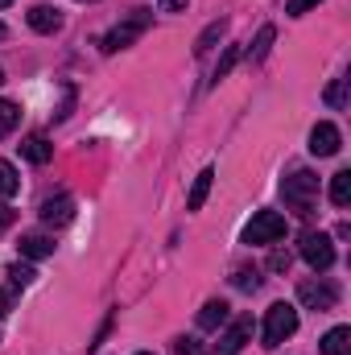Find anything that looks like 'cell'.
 I'll list each match as a JSON object with an SVG mask.
<instances>
[{"label":"cell","mask_w":351,"mask_h":355,"mask_svg":"<svg viewBox=\"0 0 351 355\" xmlns=\"http://www.w3.org/2000/svg\"><path fill=\"white\" fill-rule=\"evenodd\" d=\"M4 227H12V211H8V207H0V232H4Z\"/></svg>","instance_id":"cell-29"},{"label":"cell","mask_w":351,"mask_h":355,"mask_svg":"<svg viewBox=\"0 0 351 355\" xmlns=\"http://www.w3.org/2000/svg\"><path fill=\"white\" fill-rule=\"evenodd\" d=\"M236 289H261V272L257 268H236Z\"/></svg>","instance_id":"cell-22"},{"label":"cell","mask_w":351,"mask_h":355,"mask_svg":"<svg viewBox=\"0 0 351 355\" xmlns=\"http://www.w3.org/2000/svg\"><path fill=\"white\" fill-rule=\"evenodd\" d=\"M228 314H232V310H228V302H207V306L198 310V327H203V331H215V327H223V322H228Z\"/></svg>","instance_id":"cell-14"},{"label":"cell","mask_w":351,"mask_h":355,"mask_svg":"<svg viewBox=\"0 0 351 355\" xmlns=\"http://www.w3.org/2000/svg\"><path fill=\"white\" fill-rule=\"evenodd\" d=\"M174 352H178V355H198L203 347H198L194 339H178V343H174Z\"/></svg>","instance_id":"cell-27"},{"label":"cell","mask_w":351,"mask_h":355,"mask_svg":"<svg viewBox=\"0 0 351 355\" xmlns=\"http://www.w3.org/2000/svg\"><path fill=\"white\" fill-rule=\"evenodd\" d=\"M327 103H331V107H343V103H348V79H335V83L327 87Z\"/></svg>","instance_id":"cell-24"},{"label":"cell","mask_w":351,"mask_h":355,"mask_svg":"<svg viewBox=\"0 0 351 355\" xmlns=\"http://www.w3.org/2000/svg\"><path fill=\"white\" fill-rule=\"evenodd\" d=\"M298 302H302L306 310L327 314V310H335L339 289H335V281H327V277H310V281H302V285H298Z\"/></svg>","instance_id":"cell-4"},{"label":"cell","mask_w":351,"mask_h":355,"mask_svg":"<svg viewBox=\"0 0 351 355\" xmlns=\"http://www.w3.org/2000/svg\"><path fill=\"white\" fill-rule=\"evenodd\" d=\"M29 29L33 33H58L62 29V12L50 8V4H37V8H29Z\"/></svg>","instance_id":"cell-10"},{"label":"cell","mask_w":351,"mask_h":355,"mask_svg":"<svg viewBox=\"0 0 351 355\" xmlns=\"http://www.w3.org/2000/svg\"><path fill=\"white\" fill-rule=\"evenodd\" d=\"M178 8H186V0H162V12H178Z\"/></svg>","instance_id":"cell-28"},{"label":"cell","mask_w":351,"mask_h":355,"mask_svg":"<svg viewBox=\"0 0 351 355\" xmlns=\"http://www.w3.org/2000/svg\"><path fill=\"white\" fill-rule=\"evenodd\" d=\"M285 236V215H277V211H257L252 219H248V227H244V244H277Z\"/></svg>","instance_id":"cell-5"},{"label":"cell","mask_w":351,"mask_h":355,"mask_svg":"<svg viewBox=\"0 0 351 355\" xmlns=\"http://www.w3.org/2000/svg\"><path fill=\"white\" fill-rule=\"evenodd\" d=\"M4 314H8V293L0 289V318H4Z\"/></svg>","instance_id":"cell-30"},{"label":"cell","mask_w":351,"mask_h":355,"mask_svg":"<svg viewBox=\"0 0 351 355\" xmlns=\"http://www.w3.org/2000/svg\"><path fill=\"white\" fill-rule=\"evenodd\" d=\"M4 33H8V29H4V25H0V37H4Z\"/></svg>","instance_id":"cell-32"},{"label":"cell","mask_w":351,"mask_h":355,"mask_svg":"<svg viewBox=\"0 0 351 355\" xmlns=\"http://www.w3.org/2000/svg\"><path fill=\"white\" fill-rule=\"evenodd\" d=\"M323 355H351V331L348 327L327 331V339H323Z\"/></svg>","instance_id":"cell-15"},{"label":"cell","mask_w":351,"mask_h":355,"mask_svg":"<svg viewBox=\"0 0 351 355\" xmlns=\"http://www.w3.org/2000/svg\"><path fill=\"white\" fill-rule=\"evenodd\" d=\"M21 190V178H17V170L8 166V162H0V198H12Z\"/></svg>","instance_id":"cell-20"},{"label":"cell","mask_w":351,"mask_h":355,"mask_svg":"<svg viewBox=\"0 0 351 355\" xmlns=\"http://www.w3.org/2000/svg\"><path fill=\"white\" fill-rule=\"evenodd\" d=\"M289 261H293V257H289L285 248H277V252L268 257V272H285V268H289Z\"/></svg>","instance_id":"cell-25"},{"label":"cell","mask_w":351,"mask_h":355,"mask_svg":"<svg viewBox=\"0 0 351 355\" xmlns=\"http://www.w3.org/2000/svg\"><path fill=\"white\" fill-rule=\"evenodd\" d=\"M21 257H25V261L54 257V240H50V236H42V232H29V236H21Z\"/></svg>","instance_id":"cell-12"},{"label":"cell","mask_w":351,"mask_h":355,"mask_svg":"<svg viewBox=\"0 0 351 355\" xmlns=\"http://www.w3.org/2000/svg\"><path fill=\"white\" fill-rule=\"evenodd\" d=\"M248 339H252V318H236V322H232V327L219 335V343H215V355H240Z\"/></svg>","instance_id":"cell-7"},{"label":"cell","mask_w":351,"mask_h":355,"mask_svg":"<svg viewBox=\"0 0 351 355\" xmlns=\"http://www.w3.org/2000/svg\"><path fill=\"white\" fill-rule=\"evenodd\" d=\"M236 62H240V46H228V54H223V58H219V67H215V83H219V79H228Z\"/></svg>","instance_id":"cell-21"},{"label":"cell","mask_w":351,"mask_h":355,"mask_svg":"<svg viewBox=\"0 0 351 355\" xmlns=\"http://www.w3.org/2000/svg\"><path fill=\"white\" fill-rule=\"evenodd\" d=\"M339 145H343V137H339V128H335L331 120L314 124V132H310V153H314V157H335Z\"/></svg>","instance_id":"cell-8"},{"label":"cell","mask_w":351,"mask_h":355,"mask_svg":"<svg viewBox=\"0 0 351 355\" xmlns=\"http://www.w3.org/2000/svg\"><path fill=\"white\" fill-rule=\"evenodd\" d=\"M302 261L314 268V272H327V268L335 265V244H331V236L306 232V236H302Z\"/></svg>","instance_id":"cell-6"},{"label":"cell","mask_w":351,"mask_h":355,"mask_svg":"<svg viewBox=\"0 0 351 355\" xmlns=\"http://www.w3.org/2000/svg\"><path fill=\"white\" fill-rule=\"evenodd\" d=\"M21 157H25V162H33V166H46V162L54 157V145H50L42 132H33V137H25V141H21Z\"/></svg>","instance_id":"cell-11"},{"label":"cell","mask_w":351,"mask_h":355,"mask_svg":"<svg viewBox=\"0 0 351 355\" xmlns=\"http://www.w3.org/2000/svg\"><path fill=\"white\" fill-rule=\"evenodd\" d=\"M273 37H277V29H273V25H261V33H257V42L248 46V58H252V62H261L264 54H268V46H273Z\"/></svg>","instance_id":"cell-19"},{"label":"cell","mask_w":351,"mask_h":355,"mask_svg":"<svg viewBox=\"0 0 351 355\" xmlns=\"http://www.w3.org/2000/svg\"><path fill=\"white\" fill-rule=\"evenodd\" d=\"M314 4H318V0H285V12H289V17H302V12H310Z\"/></svg>","instance_id":"cell-26"},{"label":"cell","mask_w":351,"mask_h":355,"mask_svg":"<svg viewBox=\"0 0 351 355\" xmlns=\"http://www.w3.org/2000/svg\"><path fill=\"white\" fill-rule=\"evenodd\" d=\"M223 33H228V21H211V25L198 33V42H194V54H198V58H203V54H211V46H215Z\"/></svg>","instance_id":"cell-16"},{"label":"cell","mask_w":351,"mask_h":355,"mask_svg":"<svg viewBox=\"0 0 351 355\" xmlns=\"http://www.w3.org/2000/svg\"><path fill=\"white\" fill-rule=\"evenodd\" d=\"M0 83H4V71H0Z\"/></svg>","instance_id":"cell-34"},{"label":"cell","mask_w":351,"mask_h":355,"mask_svg":"<svg viewBox=\"0 0 351 355\" xmlns=\"http://www.w3.org/2000/svg\"><path fill=\"white\" fill-rule=\"evenodd\" d=\"M281 198H285V207H289L293 215L310 219L314 207H318V174H310V170H293L289 178H281Z\"/></svg>","instance_id":"cell-1"},{"label":"cell","mask_w":351,"mask_h":355,"mask_svg":"<svg viewBox=\"0 0 351 355\" xmlns=\"http://www.w3.org/2000/svg\"><path fill=\"white\" fill-rule=\"evenodd\" d=\"M211 178H215L211 166L194 178V186H190V194H186V211H203V202H207V194H211Z\"/></svg>","instance_id":"cell-13"},{"label":"cell","mask_w":351,"mask_h":355,"mask_svg":"<svg viewBox=\"0 0 351 355\" xmlns=\"http://www.w3.org/2000/svg\"><path fill=\"white\" fill-rule=\"evenodd\" d=\"M8 4H12V0H0V8H8Z\"/></svg>","instance_id":"cell-31"},{"label":"cell","mask_w":351,"mask_h":355,"mask_svg":"<svg viewBox=\"0 0 351 355\" xmlns=\"http://www.w3.org/2000/svg\"><path fill=\"white\" fill-rule=\"evenodd\" d=\"M331 202L335 207H348L351 202V170H339L331 178Z\"/></svg>","instance_id":"cell-17"},{"label":"cell","mask_w":351,"mask_h":355,"mask_svg":"<svg viewBox=\"0 0 351 355\" xmlns=\"http://www.w3.org/2000/svg\"><path fill=\"white\" fill-rule=\"evenodd\" d=\"M8 277H12V289H25V285H33V277H37V272H33L29 265H12V268H8Z\"/></svg>","instance_id":"cell-23"},{"label":"cell","mask_w":351,"mask_h":355,"mask_svg":"<svg viewBox=\"0 0 351 355\" xmlns=\"http://www.w3.org/2000/svg\"><path fill=\"white\" fill-rule=\"evenodd\" d=\"M71 219H75V198L71 194H54V198L42 202V223L46 227H67Z\"/></svg>","instance_id":"cell-9"},{"label":"cell","mask_w":351,"mask_h":355,"mask_svg":"<svg viewBox=\"0 0 351 355\" xmlns=\"http://www.w3.org/2000/svg\"><path fill=\"white\" fill-rule=\"evenodd\" d=\"M149 25H153V8H132V12H128L124 21H116V25H112V29L103 33L99 50H103V54L128 50V46H132V42H137V37H141V33H145Z\"/></svg>","instance_id":"cell-2"},{"label":"cell","mask_w":351,"mask_h":355,"mask_svg":"<svg viewBox=\"0 0 351 355\" xmlns=\"http://www.w3.org/2000/svg\"><path fill=\"white\" fill-rule=\"evenodd\" d=\"M17 124H21V107L12 99H0V137H8Z\"/></svg>","instance_id":"cell-18"},{"label":"cell","mask_w":351,"mask_h":355,"mask_svg":"<svg viewBox=\"0 0 351 355\" xmlns=\"http://www.w3.org/2000/svg\"><path fill=\"white\" fill-rule=\"evenodd\" d=\"M137 355H153V352H137Z\"/></svg>","instance_id":"cell-33"},{"label":"cell","mask_w":351,"mask_h":355,"mask_svg":"<svg viewBox=\"0 0 351 355\" xmlns=\"http://www.w3.org/2000/svg\"><path fill=\"white\" fill-rule=\"evenodd\" d=\"M298 331V310L289 306V302H277V306H268V314H264V347H281L289 335Z\"/></svg>","instance_id":"cell-3"}]
</instances>
